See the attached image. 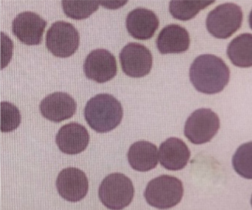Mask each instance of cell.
<instances>
[{"label": "cell", "mask_w": 252, "mask_h": 210, "mask_svg": "<svg viewBox=\"0 0 252 210\" xmlns=\"http://www.w3.org/2000/svg\"><path fill=\"white\" fill-rule=\"evenodd\" d=\"M230 69L220 58L203 55L194 60L189 78L195 90L207 95L223 91L230 80Z\"/></svg>", "instance_id": "cell-1"}, {"label": "cell", "mask_w": 252, "mask_h": 210, "mask_svg": "<svg viewBox=\"0 0 252 210\" xmlns=\"http://www.w3.org/2000/svg\"><path fill=\"white\" fill-rule=\"evenodd\" d=\"M85 119L97 133L111 131L121 123L124 116L122 105L115 97L101 93L93 97L84 109Z\"/></svg>", "instance_id": "cell-2"}, {"label": "cell", "mask_w": 252, "mask_h": 210, "mask_svg": "<svg viewBox=\"0 0 252 210\" xmlns=\"http://www.w3.org/2000/svg\"><path fill=\"white\" fill-rule=\"evenodd\" d=\"M183 182L173 176H159L148 182L145 188L147 203L158 210H168L176 207L183 199Z\"/></svg>", "instance_id": "cell-3"}, {"label": "cell", "mask_w": 252, "mask_h": 210, "mask_svg": "<svg viewBox=\"0 0 252 210\" xmlns=\"http://www.w3.org/2000/svg\"><path fill=\"white\" fill-rule=\"evenodd\" d=\"M134 187L127 176L122 173H112L106 176L99 188V198L106 208L121 210L133 201Z\"/></svg>", "instance_id": "cell-4"}, {"label": "cell", "mask_w": 252, "mask_h": 210, "mask_svg": "<svg viewBox=\"0 0 252 210\" xmlns=\"http://www.w3.org/2000/svg\"><path fill=\"white\" fill-rule=\"evenodd\" d=\"M243 12L234 3L221 4L209 13L206 20L210 34L218 39H227L241 28Z\"/></svg>", "instance_id": "cell-5"}, {"label": "cell", "mask_w": 252, "mask_h": 210, "mask_svg": "<svg viewBox=\"0 0 252 210\" xmlns=\"http://www.w3.org/2000/svg\"><path fill=\"white\" fill-rule=\"evenodd\" d=\"M80 35L71 23L56 21L46 34V47L56 57L67 58L79 48Z\"/></svg>", "instance_id": "cell-6"}, {"label": "cell", "mask_w": 252, "mask_h": 210, "mask_svg": "<svg viewBox=\"0 0 252 210\" xmlns=\"http://www.w3.org/2000/svg\"><path fill=\"white\" fill-rule=\"evenodd\" d=\"M220 126V122L217 114L210 109H199L187 119L184 134L194 145H203L214 138Z\"/></svg>", "instance_id": "cell-7"}, {"label": "cell", "mask_w": 252, "mask_h": 210, "mask_svg": "<svg viewBox=\"0 0 252 210\" xmlns=\"http://www.w3.org/2000/svg\"><path fill=\"white\" fill-rule=\"evenodd\" d=\"M120 61L123 71L132 78H141L150 72L153 57L150 50L139 43H129L121 50Z\"/></svg>", "instance_id": "cell-8"}, {"label": "cell", "mask_w": 252, "mask_h": 210, "mask_svg": "<svg viewBox=\"0 0 252 210\" xmlns=\"http://www.w3.org/2000/svg\"><path fill=\"white\" fill-rule=\"evenodd\" d=\"M83 70L88 79L98 83H106L117 75V60L110 51L98 48L87 55Z\"/></svg>", "instance_id": "cell-9"}, {"label": "cell", "mask_w": 252, "mask_h": 210, "mask_svg": "<svg viewBox=\"0 0 252 210\" xmlns=\"http://www.w3.org/2000/svg\"><path fill=\"white\" fill-rule=\"evenodd\" d=\"M56 187L59 195L66 201L76 203L88 193V178L79 168H64L58 176Z\"/></svg>", "instance_id": "cell-10"}, {"label": "cell", "mask_w": 252, "mask_h": 210, "mask_svg": "<svg viewBox=\"0 0 252 210\" xmlns=\"http://www.w3.org/2000/svg\"><path fill=\"white\" fill-rule=\"evenodd\" d=\"M47 21L34 12L19 13L12 23L13 34L24 44L37 45L42 41Z\"/></svg>", "instance_id": "cell-11"}, {"label": "cell", "mask_w": 252, "mask_h": 210, "mask_svg": "<svg viewBox=\"0 0 252 210\" xmlns=\"http://www.w3.org/2000/svg\"><path fill=\"white\" fill-rule=\"evenodd\" d=\"M39 109L40 114L46 119L60 122L74 116L77 110V103L69 94L56 91L43 99Z\"/></svg>", "instance_id": "cell-12"}, {"label": "cell", "mask_w": 252, "mask_h": 210, "mask_svg": "<svg viewBox=\"0 0 252 210\" xmlns=\"http://www.w3.org/2000/svg\"><path fill=\"white\" fill-rule=\"evenodd\" d=\"M90 139V134L84 126L76 122H71L60 128L55 142L59 150L63 153L78 154L86 150Z\"/></svg>", "instance_id": "cell-13"}, {"label": "cell", "mask_w": 252, "mask_h": 210, "mask_svg": "<svg viewBox=\"0 0 252 210\" xmlns=\"http://www.w3.org/2000/svg\"><path fill=\"white\" fill-rule=\"evenodd\" d=\"M159 27L157 15L150 9L138 7L128 13L126 28L133 38L145 40L152 38Z\"/></svg>", "instance_id": "cell-14"}, {"label": "cell", "mask_w": 252, "mask_h": 210, "mask_svg": "<svg viewBox=\"0 0 252 210\" xmlns=\"http://www.w3.org/2000/svg\"><path fill=\"white\" fill-rule=\"evenodd\" d=\"M190 154L186 143L177 137L168 138L159 148V161L167 170L183 169L189 161Z\"/></svg>", "instance_id": "cell-15"}, {"label": "cell", "mask_w": 252, "mask_h": 210, "mask_svg": "<svg viewBox=\"0 0 252 210\" xmlns=\"http://www.w3.org/2000/svg\"><path fill=\"white\" fill-rule=\"evenodd\" d=\"M156 45L162 55L183 53L189 48V34L187 29L181 26L169 24L159 33Z\"/></svg>", "instance_id": "cell-16"}, {"label": "cell", "mask_w": 252, "mask_h": 210, "mask_svg": "<svg viewBox=\"0 0 252 210\" xmlns=\"http://www.w3.org/2000/svg\"><path fill=\"white\" fill-rule=\"evenodd\" d=\"M158 151L156 145L148 141L134 143L129 148L128 162L134 170L146 172L156 168L158 163Z\"/></svg>", "instance_id": "cell-17"}, {"label": "cell", "mask_w": 252, "mask_h": 210, "mask_svg": "<svg viewBox=\"0 0 252 210\" xmlns=\"http://www.w3.org/2000/svg\"><path fill=\"white\" fill-rule=\"evenodd\" d=\"M227 55L234 65L239 68L252 67V34L242 33L229 44Z\"/></svg>", "instance_id": "cell-18"}, {"label": "cell", "mask_w": 252, "mask_h": 210, "mask_svg": "<svg viewBox=\"0 0 252 210\" xmlns=\"http://www.w3.org/2000/svg\"><path fill=\"white\" fill-rule=\"evenodd\" d=\"M214 1H170L169 12L174 18L177 20H189L199 13L202 9L207 8Z\"/></svg>", "instance_id": "cell-19"}, {"label": "cell", "mask_w": 252, "mask_h": 210, "mask_svg": "<svg viewBox=\"0 0 252 210\" xmlns=\"http://www.w3.org/2000/svg\"><path fill=\"white\" fill-rule=\"evenodd\" d=\"M99 1L95 0H63V11L68 17L75 20H83L96 11Z\"/></svg>", "instance_id": "cell-20"}, {"label": "cell", "mask_w": 252, "mask_h": 210, "mask_svg": "<svg viewBox=\"0 0 252 210\" xmlns=\"http://www.w3.org/2000/svg\"><path fill=\"white\" fill-rule=\"evenodd\" d=\"M234 171L246 179H252V142L241 145L233 156Z\"/></svg>", "instance_id": "cell-21"}, {"label": "cell", "mask_w": 252, "mask_h": 210, "mask_svg": "<svg viewBox=\"0 0 252 210\" xmlns=\"http://www.w3.org/2000/svg\"><path fill=\"white\" fill-rule=\"evenodd\" d=\"M0 129L4 133L16 130L21 122V114L17 106L9 102H1Z\"/></svg>", "instance_id": "cell-22"}, {"label": "cell", "mask_w": 252, "mask_h": 210, "mask_svg": "<svg viewBox=\"0 0 252 210\" xmlns=\"http://www.w3.org/2000/svg\"><path fill=\"white\" fill-rule=\"evenodd\" d=\"M249 26H250L251 29L252 30V11H251L250 15H249Z\"/></svg>", "instance_id": "cell-23"}, {"label": "cell", "mask_w": 252, "mask_h": 210, "mask_svg": "<svg viewBox=\"0 0 252 210\" xmlns=\"http://www.w3.org/2000/svg\"><path fill=\"white\" fill-rule=\"evenodd\" d=\"M251 204H252V199H251Z\"/></svg>", "instance_id": "cell-24"}]
</instances>
